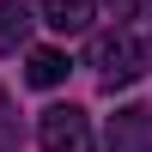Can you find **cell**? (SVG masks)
Segmentation results:
<instances>
[{
    "label": "cell",
    "mask_w": 152,
    "mask_h": 152,
    "mask_svg": "<svg viewBox=\"0 0 152 152\" xmlns=\"http://www.w3.org/2000/svg\"><path fill=\"white\" fill-rule=\"evenodd\" d=\"M31 24H37V6H31V0H0V55L24 49Z\"/></svg>",
    "instance_id": "4"
},
{
    "label": "cell",
    "mask_w": 152,
    "mask_h": 152,
    "mask_svg": "<svg viewBox=\"0 0 152 152\" xmlns=\"http://www.w3.org/2000/svg\"><path fill=\"white\" fill-rule=\"evenodd\" d=\"M24 79H31L37 91L61 85V79H67V55H61V49H31V61H24Z\"/></svg>",
    "instance_id": "6"
},
{
    "label": "cell",
    "mask_w": 152,
    "mask_h": 152,
    "mask_svg": "<svg viewBox=\"0 0 152 152\" xmlns=\"http://www.w3.org/2000/svg\"><path fill=\"white\" fill-rule=\"evenodd\" d=\"M37 140H43V152H91V116H85L79 104H55L37 116Z\"/></svg>",
    "instance_id": "2"
},
{
    "label": "cell",
    "mask_w": 152,
    "mask_h": 152,
    "mask_svg": "<svg viewBox=\"0 0 152 152\" xmlns=\"http://www.w3.org/2000/svg\"><path fill=\"white\" fill-rule=\"evenodd\" d=\"M110 152H152V110L128 104L110 116Z\"/></svg>",
    "instance_id": "3"
},
{
    "label": "cell",
    "mask_w": 152,
    "mask_h": 152,
    "mask_svg": "<svg viewBox=\"0 0 152 152\" xmlns=\"http://www.w3.org/2000/svg\"><path fill=\"white\" fill-rule=\"evenodd\" d=\"M110 6H116V18H128V12L140 6V0H110Z\"/></svg>",
    "instance_id": "8"
},
{
    "label": "cell",
    "mask_w": 152,
    "mask_h": 152,
    "mask_svg": "<svg viewBox=\"0 0 152 152\" xmlns=\"http://www.w3.org/2000/svg\"><path fill=\"white\" fill-rule=\"evenodd\" d=\"M91 67H97L104 85H128V79L146 73V49L128 31H104V37H91Z\"/></svg>",
    "instance_id": "1"
},
{
    "label": "cell",
    "mask_w": 152,
    "mask_h": 152,
    "mask_svg": "<svg viewBox=\"0 0 152 152\" xmlns=\"http://www.w3.org/2000/svg\"><path fill=\"white\" fill-rule=\"evenodd\" d=\"M97 0H43V24L49 31H85Z\"/></svg>",
    "instance_id": "5"
},
{
    "label": "cell",
    "mask_w": 152,
    "mask_h": 152,
    "mask_svg": "<svg viewBox=\"0 0 152 152\" xmlns=\"http://www.w3.org/2000/svg\"><path fill=\"white\" fill-rule=\"evenodd\" d=\"M0 152H18V116H12L6 91H0Z\"/></svg>",
    "instance_id": "7"
}]
</instances>
